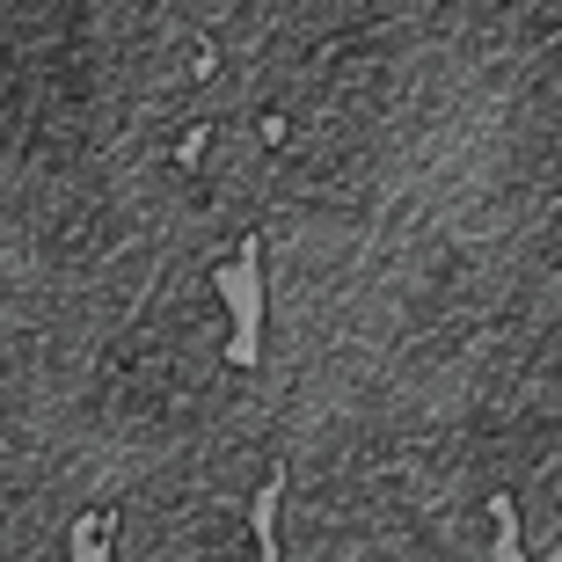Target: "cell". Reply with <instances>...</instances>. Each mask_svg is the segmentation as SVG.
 I'll return each mask as SVG.
<instances>
[{
    "mask_svg": "<svg viewBox=\"0 0 562 562\" xmlns=\"http://www.w3.org/2000/svg\"><path fill=\"white\" fill-rule=\"evenodd\" d=\"M212 292L227 300L234 336H227V373H256L263 358V322H271V292H263V234H241L227 263H212Z\"/></svg>",
    "mask_w": 562,
    "mask_h": 562,
    "instance_id": "obj_1",
    "label": "cell"
},
{
    "mask_svg": "<svg viewBox=\"0 0 562 562\" xmlns=\"http://www.w3.org/2000/svg\"><path fill=\"white\" fill-rule=\"evenodd\" d=\"M490 562H526V533H519V504L490 497Z\"/></svg>",
    "mask_w": 562,
    "mask_h": 562,
    "instance_id": "obj_3",
    "label": "cell"
},
{
    "mask_svg": "<svg viewBox=\"0 0 562 562\" xmlns=\"http://www.w3.org/2000/svg\"><path fill=\"white\" fill-rule=\"evenodd\" d=\"M555 44H562V30H555Z\"/></svg>",
    "mask_w": 562,
    "mask_h": 562,
    "instance_id": "obj_5",
    "label": "cell"
},
{
    "mask_svg": "<svg viewBox=\"0 0 562 562\" xmlns=\"http://www.w3.org/2000/svg\"><path fill=\"white\" fill-rule=\"evenodd\" d=\"M285 460H278L271 475L256 482L249 497V541H256V562H285V541H278V519H285Z\"/></svg>",
    "mask_w": 562,
    "mask_h": 562,
    "instance_id": "obj_2",
    "label": "cell"
},
{
    "mask_svg": "<svg viewBox=\"0 0 562 562\" xmlns=\"http://www.w3.org/2000/svg\"><path fill=\"white\" fill-rule=\"evenodd\" d=\"M256 139H263V146H285V139H292L285 110H263V125H256Z\"/></svg>",
    "mask_w": 562,
    "mask_h": 562,
    "instance_id": "obj_4",
    "label": "cell"
}]
</instances>
